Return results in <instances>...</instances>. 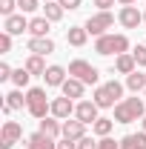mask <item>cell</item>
<instances>
[{"label":"cell","instance_id":"9c48e42d","mask_svg":"<svg viewBox=\"0 0 146 149\" xmlns=\"http://www.w3.org/2000/svg\"><path fill=\"white\" fill-rule=\"evenodd\" d=\"M74 103L72 97H66V95H60V97H55L52 100V115H55L57 120H69V118H74Z\"/></svg>","mask_w":146,"mask_h":149},{"label":"cell","instance_id":"74e56055","mask_svg":"<svg viewBox=\"0 0 146 149\" xmlns=\"http://www.w3.org/2000/svg\"><path fill=\"white\" fill-rule=\"evenodd\" d=\"M117 3H120V6H135L138 0H117Z\"/></svg>","mask_w":146,"mask_h":149},{"label":"cell","instance_id":"ab89813d","mask_svg":"<svg viewBox=\"0 0 146 149\" xmlns=\"http://www.w3.org/2000/svg\"><path fill=\"white\" fill-rule=\"evenodd\" d=\"M143 23H146V12H143Z\"/></svg>","mask_w":146,"mask_h":149},{"label":"cell","instance_id":"f35d334b","mask_svg":"<svg viewBox=\"0 0 146 149\" xmlns=\"http://www.w3.org/2000/svg\"><path fill=\"white\" fill-rule=\"evenodd\" d=\"M140 123H143V132H146V118H143V120H140Z\"/></svg>","mask_w":146,"mask_h":149},{"label":"cell","instance_id":"ac0fdd59","mask_svg":"<svg viewBox=\"0 0 146 149\" xmlns=\"http://www.w3.org/2000/svg\"><path fill=\"white\" fill-rule=\"evenodd\" d=\"M92 100H95L100 109H115V106H117V100L112 97V92L106 89V83H103V86H95V95H92Z\"/></svg>","mask_w":146,"mask_h":149},{"label":"cell","instance_id":"4fadbf2b","mask_svg":"<svg viewBox=\"0 0 146 149\" xmlns=\"http://www.w3.org/2000/svg\"><path fill=\"white\" fill-rule=\"evenodd\" d=\"M26 49H29L32 55H52V52H55V40H52V37H29Z\"/></svg>","mask_w":146,"mask_h":149},{"label":"cell","instance_id":"d6986e66","mask_svg":"<svg viewBox=\"0 0 146 149\" xmlns=\"http://www.w3.org/2000/svg\"><path fill=\"white\" fill-rule=\"evenodd\" d=\"M86 40H89L86 26H69V32H66V43H69V46L80 49V46H86Z\"/></svg>","mask_w":146,"mask_h":149},{"label":"cell","instance_id":"b9f144b4","mask_svg":"<svg viewBox=\"0 0 146 149\" xmlns=\"http://www.w3.org/2000/svg\"><path fill=\"white\" fill-rule=\"evenodd\" d=\"M143 97H146V92H143Z\"/></svg>","mask_w":146,"mask_h":149},{"label":"cell","instance_id":"83f0119b","mask_svg":"<svg viewBox=\"0 0 146 149\" xmlns=\"http://www.w3.org/2000/svg\"><path fill=\"white\" fill-rule=\"evenodd\" d=\"M40 3L43 0H17V9H20V15H32V12L40 9Z\"/></svg>","mask_w":146,"mask_h":149},{"label":"cell","instance_id":"ffe728a7","mask_svg":"<svg viewBox=\"0 0 146 149\" xmlns=\"http://www.w3.org/2000/svg\"><path fill=\"white\" fill-rule=\"evenodd\" d=\"M26 106V95H23V89H12V92L6 95V100H3V112L9 115V112L15 109H23Z\"/></svg>","mask_w":146,"mask_h":149},{"label":"cell","instance_id":"5b68a950","mask_svg":"<svg viewBox=\"0 0 146 149\" xmlns=\"http://www.w3.org/2000/svg\"><path fill=\"white\" fill-rule=\"evenodd\" d=\"M83 26H86V32H89L92 37H103V35H109V29L115 26V15H112V12H97V15H92Z\"/></svg>","mask_w":146,"mask_h":149},{"label":"cell","instance_id":"7c38bea8","mask_svg":"<svg viewBox=\"0 0 146 149\" xmlns=\"http://www.w3.org/2000/svg\"><path fill=\"white\" fill-rule=\"evenodd\" d=\"M63 138H69V141H80V138H86V123L77 120V118L63 120Z\"/></svg>","mask_w":146,"mask_h":149},{"label":"cell","instance_id":"cb8c5ba5","mask_svg":"<svg viewBox=\"0 0 146 149\" xmlns=\"http://www.w3.org/2000/svg\"><path fill=\"white\" fill-rule=\"evenodd\" d=\"M126 89L129 92H146V72H138V69H135V72L132 74H126Z\"/></svg>","mask_w":146,"mask_h":149},{"label":"cell","instance_id":"7a4b0ae2","mask_svg":"<svg viewBox=\"0 0 146 149\" xmlns=\"http://www.w3.org/2000/svg\"><path fill=\"white\" fill-rule=\"evenodd\" d=\"M26 112L35 120H43L46 115H52V100L46 97V89L43 86H29L26 89Z\"/></svg>","mask_w":146,"mask_h":149},{"label":"cell","instance_id":"8d00e7d4","mask_svg":"<svg viewBox=\"0 0 146 149\" xmlns=\"http://www.w3.org/2000/svg\"><path fill=\"white\" fill-rule=\"evenodd\" d=\"M57 149H77V141H69V138H60V141H57Z\"/></svg>","mask_w":146,"mask_h":149},{"label":"cell","instance_id":"44dd1931","mask_svg":"<svg viewBox=\"0 0 146 149\" xmlns=\"http://www.w3.org/2000/svg\"><path fill=\"white\" fill-rule=\"evenodd\" d=\"M135 69H138V63H135L132 52H126V55H117V57H115V66H112V72H117V74H132Z\"/></svg>","mask_w":146,"mask_h":149},{"label":"cell","instance_id":"4dcf8cb0","mask_svg":"<svg viewBox=\"0 0 146 149\" xmlns=\"http://www.w3.org/2000/svg\"><path fill=\"white\" fill-rule=\"evenodd\" d=\"M12 37H15V35L0 32V52H3V55H9V52H12Z\"/></svg>","mask_w":146,"mask_h":149},{"label":"cell","instance_id":"30bf717a","mask_svg":"<svg viewBox=\"0 0 146 149\" xmlns=\"http://www.w3.org/2000/svg\"><path fill=\"white\" fill-rule=\"evenodd\" d=\"M66 77H69V69H63V66H49L46 74H43V80H46L49 89H60L66 83Z\"/></svg>","mask_w":146,"mask_h":149},{"label":"cell","instance_id":"9a60e30c","mask_svg":"<svg viewBox=\"0 0 146 149\" xmlns=\"http://www.w3.org/2000/svg\"><path fill=\"white\" fill-rule=\"evenodd\" d=\"M40 132L57 141V138H63V120H57L55 115H46V118L40 120Z\"/></svg>","mask_w":146,"mask_h":149},{"label":"cell","instance_id":"6da1fadb","mask_svg":"<svg viewBox=\"0 0 146 149\" xmlns=\"http://www.w3.org/2000/svg\"><path fill=\"white\" fill-rule=\"evenodd\" d=\"M146 118V103L143 97H123L115 106V123H135Z\"/></svg>","mask_w":146,"mask_h":149},{"label":"cell","instance_id":"d590c367","mask_svg":"<svg viewBox=\"0 0 146 149\" xmlns=\"http://www.w3.org/2000/svg\"><path fill=\"white\" fill-rule=\"evenodd\" d=\"M92 3H95V6L100 9V12H109V9L115 6V3H117V0H92Z\"/></svg>","mask_w":146,"mask_h":149},{"label":"cell","instance_id":"5bb4252c","mask_svg":"<svg viewBox=\"0 0 146 149\" xmlns=\"http://www.w3.org/2000/svg\"><path fill=\"white\" fill-rule=\"evenodd\" d=\"M26 149H57V141L49 138V135H43V132L37 129L35 135L26 138Z\"/></svg>","mask_w":146,"mask_h":149},{"label":"cell","instance_id":"d4e9b609","mask_svg":"<svg viewBox=\"0 0 146 149\" xmlns=\"http://www.w3.org/2000/svg\"><path fill=\"white\" fill-rule=\"evenodd\" d=\"M63 12H66V9H63L57 0H49V3H43V17H49L52 23H57V20L63 17Z\"/></svg>","mask_w":146,"mask_h":149},{"label":"cell","instance_id":"e0dca14e","mask_svg":"<svg viewBox=\"0 0 146 149\" xmlns=\"http://www.w3.org/2000/svg\"><path fill=\"white\" fill-rule=\"evenodd\" d=\"M49 29H52V20L43 15L29 20V37H49Z\"/></svg>","mask_w":146,"mask_h":149},{"label":"cell","instance_id":"52a82bcc","mask_svg":"<svg viewBox=\"0 0 146 149\" xmlns=\"http://www.w3.org/2000/svg\"><path fill=\"white\" fill-rule=\"evenodd\" d=\"M117 23H120L123 29H138V26L143 23V12H140L138 6H120V12H117Z\"/></svg>","mask_w":146,"mask_h":149},{"label":"cell","instance_id":"603a6c76","mask_svg":"<svg viewBox=\"0 0 146 149\" xmlns=\"http://www.w3.org/2000/svg\"><path fill=\"white\" fill-rule=\"evenodd\" d=\"M23 66H26V72L32 74V77H35V74H40V77H43V74H46V69H49V66H46V60H43V55H29Z\"/></svg>","mask_w":146,"mask_h":149},{"label":"cell","instance_id":"f1b7e54d","mask_svg":"<svg viewBox=\"0 0 146 149\" xmlns=\"http://www.w3.org/2000/svg\"><path fill=\"white\" fill-rule=\"evenodd\" d=\"M132 57H135L138 69H146V43H140V46H135V52H132Z\"/></svg>","mask_w":146,"mask_h":149},{"label":"cell","instance_id":"d6a6232c","mask_svg":"<svg viewBox=\"0 0 146 149\" xmlns=\"http://www.w3.org/2000/svg\"><path fill=\"white\" fill-rule=\"evenodd\" d=\"M57 3H60L66 12H77V9L83 6V0H57Z\"/></svg>","mask_w":146,"mask_h":149},{"label":"cell","instance_id":"8fae6325","mask_svg":"<svg viewBox=\"0 0 146 149\" xmlns=\"http://www.w3.org/2000/svg\"><path fill=\"white\" fill-rule=\"evenodd\" d=\"M3 32H9V35H23V32H29V20H26V15L3 17Z\"/></svg>","mask_w":146,"mask_h":149},{"label":"cell","instance_id":"277c9868","mask_svg":"<svg viewBox=\"0 0 146 149\" xmlns=\"http://www.w3.org/2000/svg\"><path fill=\"white\" fill-rule=\"evenodd\" d=\"M69 74L77 77V80H83L86 86H97V80H100V72H97V66H92L89 60H83V57H77L69 63Z\"/></svg>","mask_w":146,"mask_h":149},{"label":"cell","instance_id":"7402d4cb","mask_svg":"<svg viewBox=\"0 0 146 149\" xmlns=\"http://www.w3.org/2000/svg\"><path fill=\"white\" fill-rule=\"evenodd\" d=\"M120 149H146V132H129L120 138Z\"/></svg>","mask_w":146,"mask_h":149},{"label":"cell","instance_id":"e575fe53","mask_svg":"<svg viewBox=\"0 0 146 149\" xmlns=\"http://www.w3.org/2000/svg\"><path fill=\"white\" fill-rule=\"evenodd\" d=\"M97 149H120V141H115V138H100V146Z\"/></svg>","mask_w":146,"mask_h":149},{"label":"cell","instance_id":"836d02e7","mask_svg":"<svg viewBox=\"0 0 146 149\" xmlns=\"http://www.w3.org/2000/svg\"><path fill=\"white\" fill-rule=\"evenodd\" d=\"M12 74H15V69L3 60V63H0V83H3V80H12Z\"/></svg>","mask_w":146,"mask_h":149},{"label":"cell","instance_id":"3957f363","mask_svg":"<svg viewBox=\"0 0 146 149\" xmlns=\"http://www.w3.org/2000/svg\"><path fill=\"white\" fill-rule=\"evenodd\" d=\"M95 52L100 57L126 55L129 52V37L126 35H115V32H109V35H103V37H95Z\"/></svg>","mask_w":146,"mask_h":149},{"label":"cell","instance_id":"f546056e","mask_svg":"<svg viewBox=\"0 0 146 149\" xmlns=\"http://www.w3.org/2000/svg\"><path fill=\"white\" fill-rule=\"evenodd\" d=\"M15 9H17V0H0V15H3V17H12V15H17Z\"/></svg>","mask_w":146,"mask_h":149},{"label":"cell","instance_id":"2e32d148","mask_svg":"<svg viewBox=\"0 0 146 149\" xmlns=\"http://www.w3.org/2000/svg\"><path fill=\"white\" fill-rule=\"evenodd\" d=\"M60 92L66 95V97H72V100H77V97H83V92H86V83L69 74V77H66V83L60 86Z\"/></svg>","mask_w":146,"mask_h":149},{"label":"cell","instance_id":"484cf974","mask_svg":"<svg viewBox=\"0 0 146 149\" xmlns=\"http://www.w3.org/2000/svg\"><path fill=\"white\" fill-rule=\"evenodd\" d=\"M112 126H115V118H97V120L92 123V132H95L97 138H109Z\"/></svg>","mask_w":146,"mask_h":149},{"label":"cell","instance_id":"8992f818","mask_svg":"<svg viewBox=\"0 0 146 149\" xmlns=\"http://www.w3.org/2000/svg\"><path fill=\"white\" fill-rule=\"evenodd\" d=\"M20 138H23V126L17 120H6L3 129H0V149H12Z\"/></svg>","mask_w":146,"mask_h":149},{"label":"cell","instance_id":"ba28073f","mask_svg":"<svg viewBox=\"0 0 146 149\" xmlns=\"http://www.w3.org/2000/svg\"><path fill=\"white\" fill-rule=\"evenodd\" d=\"M97 112H100V106H97L95 100H77V106H74V118L83 120V123L89 126V123H95V120L100 118Z\"/></svg>","mask_w":146,"mask_h":149},{"label":"cell","instance_id":"4316f807","mask_svg":"<svg viewBox=\"0 0 146 149\" xmlns=\"http://www.w3.org/2000/svg\"><path fill=\"white\" fill-rule=\"evenodd\" d=\"M29 80H32V74L26 72V66L15 69V74H12V83H15V89H26V86H29Z\"/></svg>","mask_w":146,"mask_h":149},{"label":"cell","instance_id":"1f68e13d","mask_svg":"<svg viewBox=\"0 0 146 149\" xmlns=\"http://www.w3.org/2000/svg\"><path fill=\"white\" fill-rule=\"evenodd\" d=\"M97 146H100V141H95V138H89V135L77 141V149H97Z\"/></svg>","mask_w":146,"mask_h":149},{"label":"cell","instance_id":"60d3db41","mask_svg":"<svg viewBox=\"0 0 146 149\" xmlns=\"http://www.w3.org/2000/svg\"><path fill=\"white\" fill-rule=\"evenodd\" d=\"M43 3H49V0H43Z\"/></svg>","mask_w":146,"mask_h":149}]
</instances>
